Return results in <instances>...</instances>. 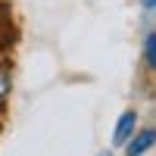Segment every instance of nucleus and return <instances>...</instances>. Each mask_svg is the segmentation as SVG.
<instances>
[{
	"mask_svg": "<svg viewBox=\"0 0 156 156\" xmlns=\"http://www.w3.org/2000/svg\"><path fill=\"white\" fill-rule=\"evenodd\" d=\"M3 16H6V0H0V22H3Z\"/></svg>",
	"mask_w": 156,
	"mask_h": 156,
	"instance_id": "nucleus-6",
	"label": "nucleus"
},
{
	"mask_svg": "<svg viewBox=\"0 0 156 156\" xmlns=\"http://www.w3.org/2000/svg\"><path fill=\"white\" fill-rule=\"evenodd\" d=\"M100 156H112V153H100Z\"/></svg>",
	"mask_w": 156,
	"mask_h": 156,
	"instance_id": "nucleus-7",
	"label": "nucleus"
},
{
	"mask_svg": "<svg viewBox=\"0 0 156 156\" xmlns=\"http://www.w3.org/2000/svg\"><path fill=\"white\" fill-rule=\"evenodd\" d=\"M140 6H147V9H156V0H140Z\"/></svg>",
	"mask_w": 156,
	"mask_h": 156,
	"instance_id": "nucleus-5",
	"label": "nucleus"
},
{
	"mask_svg": "<svg viewBox=\"0 0 156 156\" xmlns=\"http://www.w3.org/2000/svg\"><path fill=\"white\" fill-rule=\"evenodd\" d=\"M153 144H156V131L153 128H140V131H134V137L125 144V156H144Z\"/></svg>",
	"mask_w": 156,
	"mask_h": 156,
	"instance_id": "nucleus-2",
	"label": "nucleus"
},
{
	"mask_svg": "<svg viewBox=\"0 0 156 156\" xmlns=\"http://www.w3.org/2000/svg\"><path fill=\"white\" fill-rule=\"evenodd\" d=\"M6 97H9V72L0 66V109L6 106Z\"/></svg>",
	"mask_w": 156,
	"mask_h": 156,
	"instance_id": "nucleus-4",
	"label": "nucleus"
},
{
	"mask_svg": "<svg viewBox=\"0 0 156 156\" xmlns=\"http://www.w3.org/2000/svg\"><path fill=\"white\" fill-rule=\"evenodd\" d=\"M144 59H147V66L156 72V31H150L144 37Z\"/></svg>",
	"mask_w": 156,
	"mask_h": 156,
	"instance_id": "nucleus-3",
	"label": "nucleus"
},
{
	"mask_svg": "<svg viewBox=\"0 0 156 156\" xmlns=\"http://www.w3.org/2000/svg\"><path fill=\"white\" fill-rule=\"evenodd\" d=\"M134 131H137V112L134 109H125L119 115V122H115V128H112V144L115 147H125L128 140L134 137Z\"/></svg>",
	"mask_w": 156,
	"mask_h": 156,
	"instance_id": "nucleus-1",
	"label": "nucleus"
}]
</instances>
